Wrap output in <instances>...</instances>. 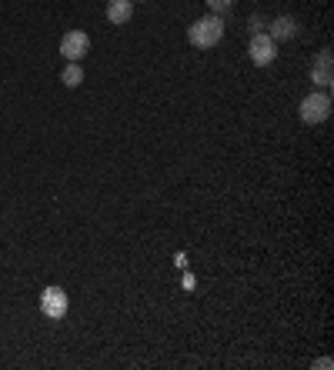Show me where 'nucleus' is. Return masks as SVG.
<instances>
[{
	"label": "nucleus",
	"instance_id": "9b49d317",
	"mask_svg": "<svg viewBox=\"0 0 334 370\" xmlns=\"http://www.w3.org/2000/svg\"><path fill=\"white\" fill-rule=\"evenodd\" d=\"M264 30V21L261 17H250V34H261Z\"/></svg>",
	"mask_w": 334,
	"mask_h": 370
},
{
	"label": "nucleus",
	"instance_id": "423d86ee",
	"mask_svg": "<svg viewBox=\"0 0 334 370\" xmlns=\"http://www.w3.org/2000/svg\"><path fill=\"white\" fill-rule=\"evenodd\" d=\"M311 81L318 83L321 91H331L334 67H331V50H328V47H324L321 54H318V60H314V67H311Z\"/></svg>",
	"mask_w": 334,
	"mask_h": 370
},
{
	"label": "nucleus",
	"instance_id": "7ed1b4c3",
	"mask_svg": "<svg viewBox=\"0 0 334 370\" xmlns=\"http://www.w3.org/2000/svg\"><path fill=\"white\" fill-rule=\"evenodd\" d=\"M248 54H250V64H254V67H267V64H275V57H277V44L261 30V34H250Z\"/></svg>",
	"mask_w": 334,
	"mask_h": 370
},
{
	"label": "nucleus",
	"instance_id": "39448f33",
	"mask_svg": "<svg viewBox=\"0 0 334 370\" xmlns=\"http://www.w3.org/2000/svg\"><path fill=\"white\" fill-rule=\"evenodd\" d=\"M87 47H91V37L84 34V30H67V34L60 37V57L74 64V60H81L87 54Z\"/></svg>",
	"mask_w": 334,
	"mask_h": 370
},
{
	"label": "nucleus",
	"instance_id": "6e6552de",
	"mask_svg": "<svg viewBox=\"0 0 334 370\" xmlns=\"http://www.w3.org/2000/svg\"><path fill=\"white\" fill-rule=\"evenodd\" d=\"M271 40H291V37H298V21H294V17H277L275 23H271Z\"/></svg>",
	"mask_w": 334,
	"mask_h": 370
},
{
	"label": "nucleus",
	"instance_id": "0eeeda50",
	"mask_svg": "<svg viewBox=\"0 0 334 370\" xmlns=\"http://www.w3.org/2000/svg\"><path fill=\"white\" fill-rule=\"evenodd\" d=\"M131 17H134V0H110L108 4V21L114 27H124Z\"/></svg>",
	"mask_w": 334,
	"mask_h": 370
},
{
	"label": "nucleus",
	"instance_id": "9d476101",
	"mask_svg": "<svg viewBox=\"0 0 334 370\" xmlns=\"http://www.w3.org/2000/svg\"><path fill=\"white\" fill-rule=\"evenodd\" d=\"M231 7H234V0H207V11L217 13V17H224Z\"/></svg>",
	"mask_w": 334,
	"mask_h": 370
},
{
	"label": "nucleus",
	"instance_id": "1a4fd4ad",
	"mask_svg": "<svg viewBox=\"0 0 334 370\" xmlns=\"http://www.w3.org/2000/svg\"><path fill=\"white\" fill-rule=\"evenodd\" d=\"M60 81H64V87H77V83L84 81L81 64H77V60H74V64H67V67H64V74H60Z\"/></svg>",
	"mask_w": 334,
	"mask_h": 370
},
{
	"label": "nucleus",
	"instance_id": "f257e3e1",
	"mask_svg": "<svg viewBox=\"0 0 334 370\" xmlns=\"http://www.w3.org/2000/svg\"><path fill=\"white\" fill-rule=\"evenodd\" d=\"M221 37H224V17H217V13H207V17H201V21H194L191 27H188V40H191L197 50L217 47Z\"/></svg>",
	"mask_w": 334,
	"mask_h": 370
},
{
	"label": "nucleus",
	"instance_id": "20e7f679",
	"mask_svg": "<svg viewBox=\"0 0 334 370\" xmlns=\"http://www.w3.org/2000/svg\"><path fill=\"white\" fill-rule=\"evenodd\" d=\"M67 294H64V287H44V294H40V313L47 317V320H60L64 313H67Z\"/></svg>",
	"mask_w": 334,
	"mask_h": 370
},
{
	"label": "nucleus",
	"instance_id": "f03ea898",
	"mask_svg": "<svg viewBox=\"0 0 334 370\" xmlns=\"http://www.w3.org/2000/svg\"><path fill=\"white\" fill-rule=\"evenodd\" d=\"M301 120L308 124V127H318V124H324L328 117H331V93L328 91H311L304 100H301L298 107Z\"/></svg>",
	"mask_w": 334,
	"mask_h": 370
},
{
	"label": "nucleus",
	"instance_id": "f8f14e48",
	"mask_svg": "<svg viewBox=\"0 0 334 370\" xmlns=\"http://www.w3.org/2000/svg\"><path fill=\"white\" fill-rule=\"evenodd\" d=\"M314 367H318V370H331L334 364H331V360H328V357H321V360H318V364H314Z\"/></svg>",
	"mask_w": 334,
	"mask_h": 370
}]
</instances>
